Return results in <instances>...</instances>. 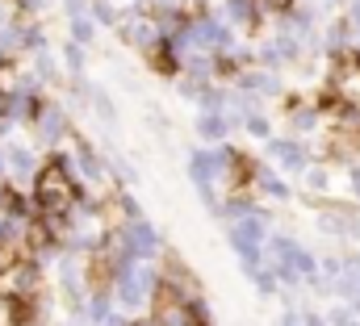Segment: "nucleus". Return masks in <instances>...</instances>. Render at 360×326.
I'll return each mask as SVG.
<instances>
[{"label": "nucleus", "mask_w": 360, "mask_h": 326, "mask_svg": "<svg viewBox=\"0 0 360 326\" xmlns=\"http://www.w3.org/2000/svg\"><path fill=\"white\" fill-rule=\"evenodd\" d=\"M193 126H197V138H201V143H210V147L226 143V138H231V130H235V126H231V117H226V113H218V109H197V122H193Z\"/></svg>", "instance_id": "5"}, {"label": "nucleus", "mask_w": 360, "mask_h": 326, "mask_svg": "<svg viewBox=\"0 0 360 326\" xmlns=\"http://www.w3.org/2000/svg\"><path fill=\"white\" fill-rule=\"evenodd\" d=\"M248 276H252L256 293H276V285H281V280H276V272H272V263H269V268H260V263H256V268H248Z\"/></svg>", "instance_id": "14"}, {"label": "nucleus", "mask_w": 360, "mask_h": 326, "mask_svg": "<svg viewBox=\"0 0 360 326\" xmlns=\"http://www.w3.org/2000/svg\"><path fill=\"white\" fill-rule=\"evenodd\" d=\"M68 30H72V42H80V46H89L92 38H96V21H92L89 13H76L68 21Z\"/></svg>", "instance_id": "12"}, {"label": "nucleus", "mask_w": 360, "mask_h": 326, "mask_svg": "<svg viewBox=\"0 0 360 326\" xmlns=\"http://www.w3.org/2000/svg\"><path fill=\"white\" fill-rule=\"evenodd\" d=\"M38 167L42 163H38V155L30 147H8L4 151V176H13V180H34Z\"/></svg>", "instance_id": "7"}, {"label": "nucleus", "mask_w": 360, "mask_h": 326, "mask_svg": "<svg viewBox=\"0 0 360 326\" xmlns=\"http://www.w3.org/2000/svg\"><path fill=\"white\" fill-rule=\"evenodd\" d=\"M293 4H297V0H256L260 17H285V13H289Z\"/></svg>", "instance_id": "16"}, {"label": "nucleus", "mask_w": 360, "mask_h": 326, "mask_svg": "<svg viewBox=\"0 0 360 326\" xmlns=\"http://www.w3.org/2000/svg\"><path fill=\"white\" fill-rule=\"evenodd\" d=\"M38 289H42V276H38V263L17 255L4 272H0V297L4 301H38Z\"/></svg>", "instance_id": "2"}, {"label": "nucleus", "mask_w": 360, "mask_h": 326, "mask_svg": "<svg viewBox=\"0 0 360 326\" xmlns=\"http://www.w3.org/2000/svg\"><path fill=\"white\" fill-rule=\"evenodd\" d=\"M63 63H68V72L80 76V72H84V46H80V42H68V46H63Z\"/></svg>", "instance_id": "15"}, {"label": "nucleus", "mask_w": 360, "mask_h": 326, "mask_svg": "<svg viewBox=\"0 0 360 326\" xmlns=\"http://www.w3.org/2000/svg\"><path fill=\"white\" fill-rule=\"evenodd\" d=\"M352 21L348 17H335V21H327V30H323V51L327 55H335V51H344V46H352Z\"/></svg>", "instance_id": "8"}, {"label": "nucleus", "mask_w": 360, "mask_h": 326, "mask_svg": "<svg viewBox=\"0 0 360 326\" xmlns=\"http://www.w3.org/2000/svg\"><path fill=\"white\" fill-rule=\"evenodd\" d=\"M80 193H84V188H80V180L72 176L63 151L34 171V205H38V214H68V209L80 201Z\"/></svg>", "instance_id": "1"}, {"label": "nucleus", "mask_w": 360, "mask_h": 326, "mask_svg": "<svg viewBox=\"0 0 360 326\" xmlns=\"http://www.w3.org/2000/svg\"><path fill=\"white\" fill-rule=\"evenodd\" d=\"M302 326H331V322H327V314H314V310H306V314H302Z\"/></svg>", "instance_id": "17"}, {"label": "nucleus", "mask_w": 360, "mask_h": 326, "mask_svg": "<svg viewBox=\"0 0 360 326\" xmlns=\"http://www.w3.org/2000/svg\"><path fill=\"white\" fill-rule=\"evenodd\" d=\"M302 184H306L310 193H327V188H331V163H323V159L306 163V171H302Z\"/></svg>", "instance_id": "10"}, {"label": "nucleus", "mask_w": 360, "mask_h": 326, "mask_svg": "<svg viewBox=\"0 0 360 326\" xmlns=\"http://www.w3.org/2000/svg\"><path fill=\"white\" fill-rule=\"evenodd\" d=\"M269 159L285 171V176H302L306 171V163H310V151H306V143L293 134V138H269Z\"/></svg>", "instance_id": "3"}, {"label": "nucleus", "mask_w": 360, "mask_h": 326, "mask_svg": "<svg viewBox=\"0 0 360 326\" xmlns=\"http://www.w3.org/2000/svg\"><path fill=\"white\" fill-rule=\"evenodd\" d=\"M89 17L96 21V25H117L122 8H117L113 0H89Z\"/></svg>", "instance_id": "13"}, {"label": "nucleus", "mask_w": 360, "mask_h": 326, "mask_svg": "<svg viewBox=\"0 0 360 326\" xmlns=\"http://www.w3.org/2000/svg\"><path fill=\"white\" fill-rule=\"evenodd\" d=\"M256 197H269V201H289V184H285V176H272L269 167L260 163V171H256Z\"/></svg>", "instance_id": "9"}, {"label": "nucleus", "mask_w": 360, "mask_h": 326, "mask_svg": "<svg viewBox=\"0 0 360 326\" xmlns=\"http://www.w3.org/2000/svg\"><path fill=\"white\" fill-rule=\"evenodd\" d=\"M0 180H4V151H0Z\"/></svg>", "instance_id": "18"}, {"label": "nucleus", "mask_w": 360, "mask_h": 326, "mask_svg": "<svg viewBox=\"0 0 360 326\" xmlns=\"http://www.w3.org/2000/svg\"><path fill=\"white\" fill-rule=\"evenodd\" d=\"M222 21H231L235 30H256L264 17H260L256 0H222Z\"/></svg>", "instance_id": "6"}, {"label": "nucleus", "mask_w": 360, "mask_h": 326, "mask_svg": "<svg viewBox=\"0 0 360 326\" xmlns=\"http://www.w3.org/2000/svg\"><path fill=\"white\" fill-rule=\"evenodd\" d=\"M34 130H38V138H42L46 147H59L63 134H68L72 126H68V113H63L59 105H38V113H34Z\"/></svg>", "instance_id": "4"}, {"label": "nucleus", "mask_w": 360, "mask_h": 326, "mask_svg": "<svg viewBox=\"0 0 360 326\" xmlns=\"http://www.w3.org/2000/svg\"><path fill=\"white\" fill-rule=\"evenodd\" d=\"M239 126H243V130H248L252 138H264V143L272 138V122H269V113H264V105H256V109H248Z\"/></svg>", "instance_id": "11"}, {"label": "nucleus", "mask_w": 360, "mask_h": 326, "mask_svg": "<svg viewBox=\"0 0 360 326\" xmlns=\"http://www.w3.org/2000/svg\"><path fill=\"white\" fill-rule=\"evenodd\" d=\"M0 218H4V209H0Z\"/></svg>", "instance_id": "19"}]
</instances>
